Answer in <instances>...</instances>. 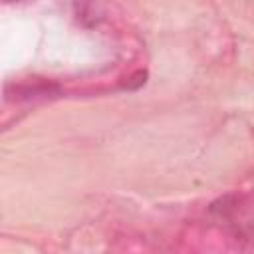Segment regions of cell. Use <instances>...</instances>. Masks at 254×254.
Listing matches in <instances>:
<instances>
[{
    "mask_svg": "<svg viewBox=\"0 0 254 254\" xmlns=\"http://www.w3.org/2000/svg\"><path fill=\"white\" fill-rule=\"evenodd\" d=\"M2 2H6V4H14V2H24V0H2Z\"/></svg>",
    "mask_w": 254,
    "mask_h": 254,
    "instance_id": "obj_1",
    "label": "cell"
}]
</instances>
